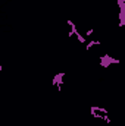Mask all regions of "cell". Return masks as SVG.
<instances>
[{"instance_id": "7a4b0ae2", "label": "cell", "mask_w": 125, "mask_h": 126, "mask_svg": "<svg viewBox=\"0 0 125 126\" xmlns=\"http://www.w3.org/2000/svg\"><path fill=\"white\" fill-rule=\"evenodd\" d=\"M112 63H119V59H113L110 54H103V56H100V66L102 67H109Z\"/></svg>"}, {"instance_id": "5b68a950", "label": "cell", "mask_w": 125, "mask_h": 126, "mask_svg": "<svg viewBox=\"0 0 125 126\" xmlns=\"http://www.w3.org/2000/svg\"><path fill=\"white\" fill-rule=\"evenodd\" d=\"M90 110H94L100 114H109V110H106L104 107H97V106H90Z\"/></svg>"}, {"instance_id": "6da1fadb", "label": "cell", "mask_w": 125, "mask_h": 126, "mask_svg": "<svg viewBox=\"0 0 125 126\" xmlns=\"http://www.w3.org/2000/svg\"><path fill=\"white\" fill-rule=\"evenodd\" d=\"M66 24H68V25L71 27V28H69V34H68V37H69V38L75 35V37L78 38V41H80L81 44H85V43H87V40H85V37L80 34V31H78V28L75 27V24H74V22H72L71 19H68V21H66Z\"/></svg>"}, {"instance_id": "52a82bcc", "label": "cell", "mask_w": 125, "mask_h": 126, "mask_svg": "<svg viewBox=\"0 0 125 126\" xmlns=\"http://www.w3.org/2000/svg\"><path fill=\"white\" fill-rule=\"evenodd\" d=\"M93 30H91V28H90V30H87V31H85V35H87V37H90V35H93Z\"/></svg>"}, {"instance_id": "8992f818", "label": "cell", "mask_w": 125, "mask_h": 126, "mask_svg": "<svg viewBox=\"0 0 125 126\" xmlns=\"http://www.w3.org/2000/svg\"><path fill=\"white\" fill-rule=\"evenodd\" d=\"M100 44H102L100 40H90L88 43H85V50H90L91 47H94V46H100Z\"/></svg>"}, {"instance_id": "277c9868", "label": "cell", "mask_w": 125, "mask_h": 126, "mask_svg": "<svg viewBox=\"0 0 125 126\" xmlns=\"http://www.w3.org/2000/svg\"><path fill=\"white\" fill-rule=\"evenodd\" d=\"M119 6V27H124L125 24V0H116Z\"/></svg>"}, {"instance_id": "3957f363", "label": "cell", "mask_w": 125, "mask_h": 126, "mask_svg": "<svg viewBox=\"0 0 125 126\" xmlns=\"http://www.w3.org/2000/svg\"><path fill=\"white\" fill-rule=\"evenodd\" d=\"M63 78H65V73H63V72H59V73H58V75H55V78L52 79V84L58 87V91H62Z\"/></svg>"}, {"instance_id": "ba28073f", "label": "cell", "mask_w": 125, "mask_h": 126, "mask_svg": "<svg viewBox=\"0 0 125 126\" xmlns=\"http://www.w3.org/2000/svg\"><path fill=\"white\" fill-rule=\"evenodd\" d=\"M0 70H3V66H1V64H0Z\"/></svg>"}]
</instances>
